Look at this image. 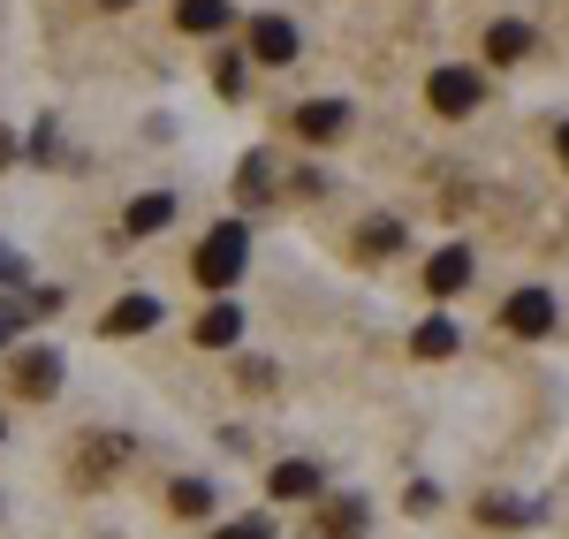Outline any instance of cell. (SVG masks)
Wrapping results in <instances>:
<instances>
[{
  "instance_id": "2",
  "label": "cell",
  "mask_w": 569,
  "mask_h": 539,
  "mask_svg": "<svg viewBox=\"0 0 569 539\" xmlns=\"http://www.w3.org/2000/svg\"><path fill=\"white\" fill-rule=\"evenodd\" d=\"M426 99H433V114H471L486 99V84H479V69H433V84H426Z\"/></svg>"
},
{
  "instance_id": "3",
  "label": "cell",
  "mask_w": 569,
  "mask_h": 539,
  "mask_svg": "<svg viewBox=\"0 0 569 539\" xmlns=\"http://www.w3.org/2000/svg\"><path fill=\"white\" fill-rule=\"evenodd\" d=\"M251 61L289 69V61H297V23H289V16H259V23H251Z\"/></svg>"
},
{
  "instance_id": "27",
  "label": "cell",
  "mask_w": 569,
  "mask_h": 539,
  "mask_svg": "<svg viewBox=\"0 0 569 539\" xmlns=\"http://www.w3.org/2000/svg\"><path fill=\"white\" fill-rule=\"evenodd\" d=\"M0 441H8V426H0Z\"/></svg>"
},
{
  "instance_id": "18",
  "label": "cell",
  "mask_w": 569,
  "mask_h": 539,
  "mask_svg": "<svg viewBox=\"0 0 569 539\" xmlns=\"http://www.w3.org/2000/svg\"><path fill=\"white\" fill-rule=\"evenodd\" d=\"M168 501H176V517H206V509H213V487H206V479H176Z\"/></svg>"
},
{
  "instance_id": "6",
  "label": "cell",
  "mask_w": 569,
  "mask_h": 539,
  "mask_svg": "<svg viewBox=\"0 0 569 539\" xmlns=\"http://www.w3.org/2000/svg\"><path fill=\"white\" fill-rule=\"evenodd\" d=\"M16 388H23L31 403H46V396L61 388V358H53V350H23V358H16Z\"/></svg>"
},
{
  "instance_id": "12",
  "label": "cell",
  "mask_w": 569,
  "mask_h": 539,
  "mask_svg": "<svg viewBox=\"0 0 569 539\" xmlns=\"http://www.w3.org/2000/svg\"><path fill=\"white\" fill-rule=\"evenodd\" d=\"M236 335H243V305H213V312L198 319V342H206V350H228Z\"/></svg>"
},
{
  "instance_id": "1",
  "label": "cell",
  "mask_w": 569,
  "mask_h": 539,
  "mask_svg": "<svg viewBox=\"0 0 569 539\" xmlns=\"http://www.w3.org/2000/svg\"><path fill=\"white\" fill-rule=\"evenodd\" d=\"M243 267H251V236H243V221H220L213 236L198 243V281H206V289H228Z\"/></svg>"
},
{
  "instance_id": "23",
  "label": "cell",
  "mask_w": 569,
  "mask_h": 539,
  "mask_svg": "<svg viewBox=\"0 0 569 539\" xmlns=\"http://www.w3.org/2000/svg\"><path fill=\"white\" fill-rule=\"evenodd\" d=\"M0 281H23V267H16V259H8V251H0Z\"/></svg>"
},
{
  "instance_id": "5",
  "label": "cell",
  "mask_w": 569,
  "mask_h": 539,
  "mask_svg": "<svg viewBox=\"0 0 569 539\" xmlns=\"http://www.w3.org/2000/svg\"><path fill=\"white\" fill-rule=\"evenodd\" d=\"M350 130V107H342V99H305V107H297V137H305V144H327V137H342Z\"/></svg>"
},
{
  "instance_id": "13",
  "label": "cell",
  "mask_w": 569,
  "mask_h": 539,
  "mask_svg": "<svg viewBox=\"0 0 569 539\" xmlns=\"http://www.w3.org/2000/svg\"><path fill=\"white\" fill-rule=\"evenodd\" d=\"M236 198H243V206H266V198H273V160H266V152H251V160L236 168Z\"/></svg>"
},
{
  "instance_id": "20",
  "label": "cell",
  "mask_w": 569,
  "mask_h": 539,
  "mask_svg": "<svg viewBox=\"0 0 569 539\" xmlns=\"http://www.w3.org/2000/svg\"><path fill=\"white\" fill-rule=\"evenodd\" d=\"M213 84H220V99H236V91H243V53H220Z\"/></svg>"
},
{
  "instance_id": "22",
  "label": "cell",
  "mask_w": 569,
  "mask_h": 539,
  "mask_svg": "<svg viewBox=\"0 0 569 539\" xmlns=\"http://www.w3.org/2000/svg\"><path fill=\"white\" fill-rule=\"evenodd\" d=\"M8 342H16V312H0V350H8Z\"/></svg>"
},
{
  "instance_id": "25",
  "label": "cell",
  "mask_w": 569,
  "mask_h": 539,
  "mask_svg": "<svg viewBox=\"0 0 569 539\" xmlns=\"http://www.w3.org/2000/svg\"><path fill=\"white\" fill-rule=\"evenodd\" d=\"M8 160H16V137H8V130H0V168H8Z\"/></svg>"
},
{
  "instance_id": "10",
  "label": "cell",
  "mask_w": 569,
  "mask_h": 539,
  "mask_svg": "<svg viewBox=\"0 0 569 539\" xmlns=\"http://www.w3.org/2000/svg\"><path fill=\"white\" fill-rule=\"evenodd\" d=\"M114 463H130V441H91V449L77 456V487H99Z\"/></svg>"
},
{
  "instance_id": "4",
  "label": "cell",
  "mask_w": 569,
  "mask_h": 539,
  "mask_svg": "<svg viewBox=\"0 0 569 539\" xmlns=\"http://www.w3.org/2000/svg\"><path fill=\"white\" fill-rule=\"evenodd\" d=\"M501 319H509V335H525V342H539V335H555V297H547V289H517Z\"/></svg>"
},
{
  "instance_id": "14",
  "label": "cell",
  "mask_w": 569,
  "mask_h": 539,
  "mask_svg": "<svg viewBox=\"0 0 569 539\" xmlns=\"http://www.w3.org/2000/svg\"><path fill=\"white\" fill-rule=\"evenodd\" d=\"M319 539H365V501H327V517H319Z\"/></svg>"
},
{
  "instance_id": "16",
  "label": "cell",
  "mask_w": 569,
  "mask_h": 539,
  "mask_svg": "<svg viewBox=\"0 0 569 539\" xmlns=\"http://www.w3.org/2000/svg\"><path fill=\"white\" fill-rule=\"evenodd\" d=\"M228 16H236L228 0H182V8H176L182 31H228Z\"/></svg>"
},
{
  "instance_id": "26",
  "label": "cell",
  "mask_w": 569,
  "mask_h": 539,
  "mask_svg": "<svg viewBox=\"0 0 569 539\" xmlns=\"http://www.w3.org/2000/svg\"><path fill=\"white\" fill-rule=\"evenodd\" d=\"M99 8H130V0H99Z\"/></svg>"
},
{
  "instance_id": "15",
  "label": "cell",
  "mask_w": 569,
  "mask_h": 539,
  "mask_svg": "<svg viewBox=\"0 0 569 539\" xmlns=\"http://www.w3.org/2000/svg\"><path fill=\"white\" fill-rule=\"evenodd\" d=\"M531 53V23H493L486 31V61H525Z\"/></svg>"
},
{
  "instance_id": "9",
  "label": "cell",
  "mask_w": 569,
  "mask_h": 539,
  "mask_svg": "<svg viewBox=\"0 0 569 539\" xmlns=\"http://www.w3.org/2000/svg\"><path fill=\"white\" fill-rule=\"evenodd\" d=\"M144 327H160V305H152L144 289H137V297H122V305L107 312V335H114V342H122V335H144Z\"/></svg>"
},
{
  "instance_id": "24",
  "label": "cell",
  "mask_w": 569,
  "mask_h": 539,
  "mask_svg": "<svg viewBox=\"0 0 569 539\" xmlns=\"http://www.w3.org/2000/svg\"><path fill=\"white\" fill-rule=\"evenodd\" d=\"M555 152H562V160H569V122H555Z\"/></svg>"
},
{
  "instance_id": "7",
  "label": "cell",
  "mask_w": 569,
  "mask_h": 539,
  "mask_svg": "<svg viewBox=\"0 0 569 539\" xmlns=\"http://www.w3.org/2000/svg\"><path fill=\"white\" fill-rule=\"evenodd\" d=\"M463 281H471V251H463V243H440L433 267H426V289H433V297H456Z\"/></svg>"
},
{
  "instance_id": "17",
  "label": "cell",
  "mask_w": 569,
  "mask_h": 539,
  "mask_svg": "<svg viewBox=\"0 0 569 539\" xmlns=\"http://www.w3.org/2000/svg\"><path fill=\"white\" fill-rule=\"evenodd\" d=\"M357 251H372V259H395V251H402V221H365V228H357Z\"/></svg>"
},
{
  "instance_id": "8",
  "label": "cell",
  "mask_w": 569,
  "mask_h": 539,
  "mask_svg": "<svg viewBox=\"0 0 569 539\" xmlns=\"http://www.w3.org/2000/svg\"><path fill=\"white\" fill-rule=\"evenodd\" d=\"M168 221H176V198H168V190H144L130 213H122V228H130V236H160Z\"/></svg>"
},
{
  "instance_id": "21",
  "label": "cell",
  "mask_w": 569,
  "mask_h": 539,
  "mask_svg": "<svg viewBox=\"0 0 569 539\" xmlns=\"http://www.w3.org/2000/svg\"><path fill=\"white\" fill-rule=\"evenodd\" d=\"M213 539H273V525H266V517H243V525H220Z\"/></svg>"
},
{
  "instance_id": "11",
  "label": "cell",
  "mask_w": 569,
  "mask_h": 539,
  "mask_svg": "<svg viewBox=\"0 0 569 539\" xmlns=\"http://www.w3.org/2000/svg\"><path fill=\"white\" fill-rule=\"evenodd\" d=\"M281 501H311L319 495V463H273V479H266Z\"/></svg>"
},
{
  "instance_id": "19",
  "label": "cell",
  "mask_w": 569,
  "mask_h": 539,
  "mask_svg": "<svg viewBox=\"0 0 569 539\" xmlns=\"http://www.w3.org/2000/svg\"><path fill=\"white\" fill-rule=\"evenodd\" d=\"M410 350H418V358H448V350H456V327H448V319H426V327L410 335Z\"/></svg>"
}]
</instances>
